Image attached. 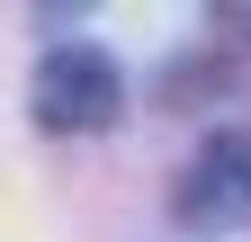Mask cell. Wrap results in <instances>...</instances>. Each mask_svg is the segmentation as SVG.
<instances>
[{
	"mask_svg": "<svg viewBox=\"0 0 251 242\" xmlns=\"http://www.w3.org/2000/svg\"><path fill=\"white\" fill-rule=\"evenodd\" d=\"M27 108H36L45 135H99L126 117V72L99 45H54L36 63V81H27Z\"/></svg>",
	"mask_w": 251,
	"mask_h": 242,
	"instance_id": "6da1fadb",
	"label": "cell"
},
{
	"mask_svg": "<svg viewBox=\"0 0 251 242\" xmlns=\"http://www.w3.org/2000/svg\"><path fill=\"white\" fill-rule=\"evenodd\" d=\"M179 233H242L251 224V135H215L171 189Z\"/></svg>",
	"mask_w": 251,
	"mask_h": 242,
	"instance_id": "7a4b0ae2",
	"label": "cell"
},
{
	"mask_svg": "<svg viewBox=\"0 0 251 242\" xmlns=\"http://www.w3.org/2000/svg\"><path fill=\"white\" fill-rule=\"evenodd\" d=\"M206 18H215V27H251V0H215Z\"/></svg>",
	"mask_w": 251,
	"mask_h": 242,
	"instance_id": "3957f363",
	"label": "cell"
}]
</instances>
